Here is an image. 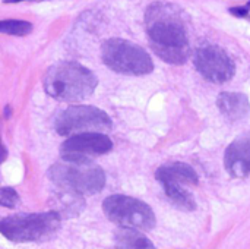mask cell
Listing matches in <instances>:
<instances>
[{
	"instance_id": "5",
	"label": "cell",
	"mask_w": 250,
	"mask_h": 249,
	"mask_svg": "<svg viewBox=\"0 0 250 249\" xmlns=\"http://www.w3.org/2000/svg\"><path fill=\"white\" fill-rule=\"evenodd\" d=\"M101 56L104 65L117 73L141 76L154 70L152 59L146 50L123 38H110L104 41Z\"/></svg>"
},
{
	"instance_id": "10",
	"label": "cell",
	"mask_w": 250,
	"mask_h": 249,
	"mask_svg": "<svg viewBox=\"0 0 250 249\" xmlns=\"http://www.w3.org/2000/svg\"><path fill=\"white\" fill-rule=\"evenodd\" d=\"M226 170L236 179L250 176V132L237 136L226 150Z\"/></svg>"
},
{
	"instance_id": "9",
	"label": "cell",
	"mask_w": 250,
	"mask_h": 249,
	"mask_svg": "<svg viewBox=\"0 0 250 249\" xmlns=\"http://www.w3.org/2000/svg\"><path fill=\"white\" fill-rule=\"evenodd\" d=\"M193 63L198 72L209 82L224 84L234 76L233 59L218 45H205L196 50Z\"/></svg>"
},
{
	"instance_id": "17",
	"label": "cell",
	"mask_w": 250,
	"mask_h": 249,
	"mask_svg": "<svg viewBox=\"0 0 250 249\" xmlns=\"http://www.w3.org/2000/svg\"><path fill=\"white\" fill-rule=\"evenodd\" d=\"M250 10V1L246 6H234L230 9V13L234 15V16H239V18H243V16H248Z\"/></svg>"
},
{
	"instance_id": "8",
	"label": "cell",
	"mask_w": 250,
	"mask_h": 249,
	"mask_svg": "<svg viewBox=\"0 0 250 249\" xmlns=\"http://www.w3.org/2000/svg\"><path fill=\"white\" fill-rule=\"evenodd\" d=\"M113 150V141L100 132L79 134L69 136L60 147L63 161L91 163L92 158L104 156Z\"/></svg>"
},
{
	"instance_id": "11",
	"label": "cell",
	"mask_w": 250,
	"mask_h": 249,
	"mask_svg": "<svg viewBox=\"0 0 250 249\" xmlns=\"http://www.w3.org/2000/svg\"><path fill=\"white\" fill-rule=\"evenodd\" d=\"M155 178L161 185L174 183V185L186 186V185H198L199 182L198 173L188 163H173V164L161 166L155 172Z\"/></svg>"
},
{
	"instance_id": "12",
	"label": "cell",
	"mask_w": 250,
	"mask_h": 249,
	"mask_svg": "<svg viewBox=\"0 0 250 249\" xmlns=\"http://www.w3.org/2000/svg\"><path fill=\"white\" fill-rule=\"evenodd\" d=\"M217 106L229 120L243 119L250 110L249 98L242 92H221L217 98Z\"/></svg>"
},
{
	"instance_id": "15",
	"label": "cell",
	"mask_w": 250,
	"mask_h": 249,
	"mask_svg": "<svg viewBox=\"0 0 250 249\" xmlns=\"http://www.w3.org/2000/svg\"><path fill=\"white\" fill-rule=\"evenodd\" d=\"M32 31V25L26 21H19V19H3L0 21V34H7V35H28Z\"/></svg>"
},
{
	"instance_id": "14",
	"label": "cell",
	"mask_w": 250,
	"mask_h": 249,
	"mask_svg": "<svg viewBox=\"0 0 250 249\" xmlns=\"http://www.w3.org/2000/svg\"><path fill=\"white\" fill-rule=\"evenodd\" d=\"M163 188H164L166 195L179 208L186 210V211H192V210L196 208V203H195L193 195L188 189H185V186L174 185V183H164Z\"/></svg>"
},
{
	"instance_id": "3",
	"label": "cell",
	"mask_w": 250,
	"mask_h": 249,
	"mask_svg": "<svg viewBox=\"0 0 250 249\" xmlns=\"http://www.w3.org/2000/svg\"><path fill=\"white\" fill-rule=\"evenodd\" d=\"M50 181L62 191L75 197L94 195L103 191L107 178L100 166L92 163H59L48 170Z\"/></svg>"
},
{
	"instance_id": "1",
	"label": "cell",
	"mask_w": 250,
	"mask_h": 249,
	"mask_svg": "<svg viewBox=\"0 0 250 249\" xmlns=\"http://www.w3.org/2000/svg\"><path fill=\"white\" fill-rule=\"evenodd\" d=\"M151 47L167 63L182 65L189 57L188 32L179 10L167 3H152L145 13Z\"/></svg>"
},
{
	"instance_id": "13",
	"label": "cell",
	"mask_w": 250,
	"mask_h": 249,
	"mask_svg": "<svg viewBox=\"0 0 250 249\" xmlns=\"http://www.w3.org/2000/svg\"><path fill=\"white\" fill-rule=\"evenodd\" d=\"M116 249H155V245L141 230L120 227L114 233Z\"/></svg>"
},
{
	"instance_id": "16",
	"label": "cell",
	"mask_w": 250,
	"mask_h": 249,
	"mask_svg": "<svg viewBox=\"0 0 250 249\" xmlns=\"http://www.w3.org/2000/svg\"><path fill=\"white\" fill-rule=\"evenodd\" d=\"M18 203H19V195L13 188H9V186L0 188V207L15 208Z\"/></svg>"
},
{
	"instance_id": "2",
	"label": "cell",
	"mask_w": 250,
	"mask_h": 249,
	"mask_svg": "<svg viewBox=\"0 0 250 249\" xmlns=\"http://www.w3.org/2000/svg\"><path fill=\"white\" fill-rule=\"evenodd\" d=\"M98 79L88 68L76 62H62L44 75V91L59 101H82L91 97Z\"/></svg>"
},
{
	"instance_id": "4",
	"label": "cell",
	"mask_w": 250,
	"mask_h": 249,
	"mask_svg": "<svg viewBox=\"0 0 250 249\" xmlns=\"http://www.w3.org/2000/svg\"><path fill=\"white\" fill-rule=\"evenodd\" d=\"M60 213L16 214L0 220V233L12 242H40L51 238L60 229Z\"/></svg>"
},
{
	"instance_id": "6",
	"label": "cell",
	"mask_w": 250,
	"mask_h": 249,
	"mask_svg": "<svg viewBox=\"0 0 250 249\" xmlns=\"http://www.w3.org/2000/svg\"><path fill=\"white\" fill-rule=\"evenodd\" d=\"M103 211L110 222L126 229L151 230L157 223L155 214L146 203L127 195L107 197L103 203Z\"/></svg>"
},
{
	"instance_id": "7",
	"label": "cell",
	"mask_w": 250,
	"mask_h": 249,
	"mask_svg": "<svg viewBox=\"0 0 250 249\" xmlns=\"http://www.w3.org/2000/svg\"><path fill=\"white\" fill-rule=\"evenodd\" d=\"M56 131L62 136L110 131L113 122L110 116L94 106H72L63 110L56 119Z\"/></svg>"
}]
</instances>
